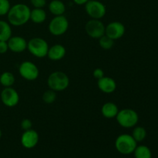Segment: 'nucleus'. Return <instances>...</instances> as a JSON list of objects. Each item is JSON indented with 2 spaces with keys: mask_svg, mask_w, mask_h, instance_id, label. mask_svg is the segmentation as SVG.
Returning a JSON list of instances; mask_svg holds the SVG:
<instances>
[{
  "mask_svg": "<svg viewBox=\"0 0 158 158\" xmlns=\"http://www.w3.org/2000/svg\"><path fill=\"white\" fill-rule=\"evenodd\" d=\"M31 9L24 3H17L11 6L7 15L8 23L13 26H22L30 20Z\"/></svg>",
  "mask_w": 158,
  "mask_h": 158,
  "instance_id": "nucleus-1",
  "label": "nucleus"
},
{
  "mask_svg": "<svg viewBox=\"0 0 158 158\" xmlns=\"http://www.w3.org/2000/svg\"><path fill=\"white\" fill-rule=\"evenodd\" d=\"M47 85L49 89L55 92H61L69 86V78L63 71H55L48 77Z\"/></svg>",
  "mask_w": 158,
  "mask_h": 158,
  "instance_id": "nucleus-2",
  "label": "nucleus"
},
{
  "mask_svg": "<svg viewBox=\"0 0 158 158\" xmlns=\"http://www.w3.org/2000/svg\"><path fill=\"white\" fill-rule=\"evenodd\" d=\"M117 123L123 128H133L137 126L139 121L138 114L131 108H124L119 110L116 117Z\"/></svg>",
  "mask_w": 158,
  "mask_h": 158,
  "instance_id": "nucleus-3",
  "label": "nucleus"
},
{
  "mask_svg": "<svg viewBox=\"0 0 158 158\" xmlns=\"http://www.w3.org/2000/svg\"><path fill=\"white\" fill-rule=\"evenodd\" d=\"M137 146V142L128 134H123L119 135L115 140V148L120 154L128 155L134 153Z\"/></svg>",
  "mask_w": 158,
  "mask_h": 158,
  "instance_id": "nucleus-4",
  "label": "nucleus"
},
{
  "mask_svg": "<svg viewBox=\"0 0 158 158\" xmlns=\"http://www.w3.org/2000/svg\"><path fill=\"white\" fill-rule=\"evenodd\" d=\"M49 44L44 39L41 37H34L27 43V49L33 56L36 58H44L47 56Z\"/></svg>",
  "mask_w": 158,
  "mask_h": 158,
  "instance_id": "nucleus-5",
  "label": "nucleus"
},
{
  "mask_svg": "<svg viewBox=\"0 0 158 158\" xmlns=\"http://www.w3.org/2000/svg\"><path fill=\"white\" fill-rule=\"evenodd\" d=\"M69 25V21L64 15H57L54 16L50 20L48 26V29L52 35L60 36L67 32Z\"/></svg>",
  "mask_w": 158,
  "mask_h": 158,
  "instance_id": "nucleus-6",
  "label": "nucleus"
},
{
  "mask_svg": "<svg viewBox=\"0 0 158 158\" xmlns=\"http://www.w3.org/2000/svg\"><path fill=\"white\" fill-rule=\"evenodd\" d=\"M86 14L94 19H102L106 13V6L98 0H89L85 5Z\"/></svg>",
  "mask_w": 158,
  "mask_h": 158,
  "instance_id": "nucleus-7",
  "label": "nucleus"
},
{
  "mask_svg": "<svg viewBox=\"0 0 158 158\" xmlns=\"http://www.w3.org/2000/svg\"><path fill=\"white\" fill-rule=\"evenodd\" d=\"M19 73L22 78L27 81H35L40 76L38 66L32 62L26 60L19 66Z\"/></svg>",
  "mask_w": 158,
  "mask_h": 158,
  "instance_id": "nucleus-8",
  "label": "nucleus"
},
{
  "mask_svg": "<svg viewBox=\"0 0 158 158\" xmlns=\"http://www.w3.org/2000/svg\"><path fill=\"white\" fill-rule=\"evenodd\" d=\"M106 26L103 23L101 19H91L85 25V31L90 38L100 39L105 35Z\"/></svg>",
  "mask_w": 158,
  "mask_h": 158,
  "instance_id": "nucleus-9",
  "label": "nucleus"
},
{
  "mask_svg": "<svg viewBox=\"0 0 158 158\" xmlns=\"http://www.w3.org/2000/svg\"><path fill=\"white\" fill-rule=\"evenodd\" d=\"M2 103L7 107H15L19 102V94L12 86L4 87L0 94Z\"/></svg>",
  "mask_w": 158,
  "mask_h": 158,
  "instance_id": "nucleus-10",
  "label": "nucleus"
},
{
  "mask_svg": "<svg viewBox=\"0 0 158 158\" xmlns=\"http://www.w3.org/2000/svg\"><path fill=\"white\" fill-rule=\"evenodd\" d=\"M125 31L126 29L123 23L118 21H114L108 23L106 26L105 35L115 41L124 35Z\"/></svg>",
  "mask_w": 158,
  "mask_h": 158,
  "instance_id": "nucleus-11",
  "label": "nucleus"
},
{
  "mask_svg": "<svg viewBox=\"0 0 158 158\" xmlns=\"http://www.w3.org/2000/svg\"><path fill=\"white\" fill-rule=\"evenodd\" d=\"M40 140V136L37 131L32 129L25 131L23 133L20 138L22 146L26 149H32L35 148L39 143Z\"/></svg>",
  "mask_w": 158,
  "mask_h": 158,
  "instance_id": "nucleus-12",
  "label": "nucleus"
},
{
  "mask_svg": "<svg viewBox=\"0 0 158 158\" xmlns=\"http://www.w3.org/2000/svg\"><path fill=\"white\" fill-rule=\"evenodd\" d=\"M9 50L15 53H20L27 49L28 41L20 35L11 36L7 41Z\"/></svg>",
  "mask_w": 158,
  "mask_h": 158,
  "instance_id": "nucleus-13",
  "label": "nucleus"
},
{
  "mask_svg": "<svg viewBox=\"0 0 158 158\" xmlns=\"http://www.w3.org/2000/svg\"><path fill=\"white\" fill-rule=\"evenodd\" d=\"M97 86L103 94H113L117 89V83L112 77H103L97 80Z\"/></svg>",
  "mask_w": 158,
  "mask_h": 158,
  "instance_id": "nucleus-14",
  "label": "nucleus"
},
{
  "mask_svg": "<svg viewBox=\"0 0 158 158\" xmlns=\"http://www.w3.org/2000/svg\"><path fill=\"white\" fill-rule=\"evenodd\" d=\"M66 54V49L64 46L61 44H55L49 48L47 56L52 61H60L64 58Z\"/></svg>",
  "mask_w": 158,
  "mask_h": 158,
  "instance_id": "nucleus-15",
  "label": "nucleus"
},
{
  "mask_svg": "<svg viewBox=\"0 0 158 158\" xmlns=\"http://www.w3.org/2000/svg\"><path fill=\"white\" fill-rule=\"evenodd\" d=\"M119 108L116 103L113 102H106L102 106L101 114L103 117L106 119H114L116 118L117 114L119 112Z\"/></svg>",
  "mask_w": 158,
  "mask_h": 158,
  "instance_id": "nucleus-16",
  "label": "nucleus"
},
{
  "mask_svg": "<svg viewBox=\"0 0 158 158\" xmlns=\"http://www.w3.org/2000/svg\"><path fill=\"white\" fill-rule=\"evenodd\" d=\"M49 10L54 16L64 15L66 5L61 0H52L49 3Z\"/></svg>",
  "mask_w": 158,
  "mask_h": 158,
  "instance_id": "nucleus-17",
  "label": "nucleus"
},
{
  "mask_svg": "<svg viewBox=\"0 0 158 158\" xmlns=\"http://www.w3.org/2000/svg\"><path fill=\"white\" fill-rule=\"evenodd\" d=\"M46 12L43 8H34L31 10L30 20L35 24H42L46 19Z\"/></svg>",
  "mask_w": 158,
  "mask_h": 158,
  "instance_id": "nucleus-18",
  "label": "nucleus"
},
{
  "mask_svg": "<svg viewBox=\"0 0 158 158\" xmlns=\"http://www.w3.org/2000/svg\"><path fill=\"white\" fill-rule=\"evenodd\" d=\"M12 35L11 25L8 22L0 20V41H8Z\"/></svg>",
  "mask_w": 158,
  "mask_h": 158,
  "instance_id": "nucleus-19",
  "label": "nucleus"
},
{
  "mask_svg": "<svg viewBox=\"0 0 158 158\" xmlns=\"http://www.w3.org/2000/svg\"><path fill=\"white\" fill-rule=\"evenodd\" d=\"M15 82V76L9 71L3 72L0 75V84L4 87H11Z\"/></svg>",
  "mask_w": 158,
  "mask_h": 158,
  "instance_id": "nucleus-20",
  "label": "nucleus"
},
{
  "mask_svg": "<svg viewBox=\"0 0 158 158\" xmlns=\"http://www.w3.org/2000/svg\"><path fill=\"white\" fill-rule=\"evenodd\" d=\"M135 158H152V153L151 149L145 145L137 146L134 151Z\"/></svg>",
  "mask_w": 158,
  "mask_h": 158,
  "instance_id": "nucleus-21",
  "label": "nucleus"
},
{
  "mask_svg": "<svg viewBox=\"0 0 158 158\" xmlns=\"http://www.w3.org/2000/svg\"><path fill=\"white\" fill-rule=\"evenodd\" d=\"M132 137L138 143L142 142L147 137V131L143 127H134L132 132Z\"/></svg>",
  "mask_w": 158,
  "mask_h": 158,
  "instance_id": "nucleus-22",
  "label": "nucleus"
},
{
  "mask_svg": "<svg viewBox=\"0 0 158 158\" xmlns=\"http://www.w3.org/2000/svg\"><path fill=\"white\" fill-rule=\"evenodd\" d=\"M99 45L104 50H109L114 47V40L108 37L107 35H103L99 39Z\"/></svg>",
  "mask_w": 158,
  "mask_h": 158,
  "instance_id": "nucleus-23",
  "label": "nucleus"
},
{
  "mask_svg": "<svg viewBox=\"0 0 158 158\" xmlns=\"http://www.w3.org/2000/svg\"><path fill=\"white\" fill-rule=\"evenodd\" d=\"M56 92H55L52 89H49L48 90H46L43 94V102L46 104H52L56 100Z\"/></svg>",
  "mask_w": 158,
  "mask_h": 158,
  "instance_id": "nucleus-24",
  "label": "nucleus"
},
{
  "mask_svg": "<svg viewBox=\"0 0 158 158\" xmlns=\"http://www.w3.org/2000/svg\"><path fill=\"white\" fill-rule=\"evenodd\" d=\"M11 6L9 0H0V16L7 15Z\"/></svg>",
  "mask_w": 158,
  "mask_h": 158,
  "instance_id": "nucleus-25",
  "label": "nucleus"
},
{
  "mask_svg": "<svg viewBox=\"0 0 158 158\" xmlns=\"http://www.w3.org/2000/svg\"><path fill=\"white\" fill-rule=\"evenodd\" d=\"M20 127H21V129L24 131L32 129V120H29V119L28 118L23 119V120L21 121V123H20Z\"/></svg>",
  "mask_w": 158,
  "mask_h": 158,
  "instance_id": "nucleus-26",
  "label": "nucleus"
},
{
  "mask_svg": "<svg viewBox=\"0 0 158 158\" xmlns=\"http://www.w3.org/2000/svg\"><path fill=\"white\" fill-rule=\"evenodd\" d=\"M30 2L34 8H44L46 5V0H30Z\"/></svg>",
  "mask_w": 158,
  "mask_h": 158,
  "instance_id": "nucleus-27",
  "label": "nucleus"
},
{
  "mask_svg": "<svg viewBox=\"0 0 158 158\" xmlns=\"http://www.w3.org/2000/svg\"><path fill=\"white\" fill-rule=\"evenodd\" d=\"M93 76L95 79H97V80H100V78L104 77V71L101 69V68H97L94 70L93 72Z\"/></svg>",
  "mask_w": 158,
  "mask_h": 158,
  "instance_id": "nucleus-28",
  "label": "nucleus"
},
{
  "mask_svg": "<svg viewBox=\"0 0 158 158\" xmlns=\"http://www.w3.org/2000/svg\"><path fill=\"white\" fill-rule=\"evenodd\" d=\"M9 50L7 41H0V54H5Z\"/></svg>",
  "mask_w": 158,
  "mask_h": 158,
  "instance_id": "nucleus-29",
  "label": "nucleus"
},
{
  "mask_svg": "<svg viewBox=\"0 0 158 158\" xmlns=\"http://www.w3.org/2000/svg\"><path fill=\"white\" fill-rule=\"evenodd\" d=\"M89 0H73L74 3L77 6H85Z\"/></svg>",
  "mask_w": 158,
  "mask_h": 158,
  "instance_id": "nucleus-30",
  "label": "nucleus"
},
{
  "mask_svg": "<svg viewBox=\"0 0 158 158\" xmlns=\"http://www.w3.org/2000/svg\"><path fill=\"white\" fill-rule=\"evenodd\" d=\"M2 131H1V129H0V139H1V137H2Z\"/></svg>",
  "mask_w": 158,
  "mask_h": 158,
  "instance_id": "nucleus-31",
  "label": "nucleus"
}]
</instances>
